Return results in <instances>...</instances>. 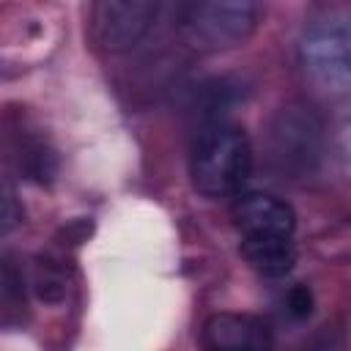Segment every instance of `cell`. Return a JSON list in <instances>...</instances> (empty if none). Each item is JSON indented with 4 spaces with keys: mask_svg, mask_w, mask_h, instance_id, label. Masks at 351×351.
<instances>
[{
    "mask_svg": "<svg viewBox=\"0 0 351 351\" xmlns=\"http://www.w3.org/2000/svg\"><path fill=\"white\" fill-rule=\"evenodd\" d=\"M233 225L241 239V255L263 277H282L296 261L293 208L266 192H244L233 203Z\"/></svg>",
    "mask_w": 351,
    "mask_h": 351,
    "instance_id": "6da1fadb",
    "label": "cell"
},
{
    "mask_svg": "<svg viewBox=\"0 0 351 351\" xmlns=\"http://www.w3.org/2000/svg\"><path fill=\"white\" fill-rule=\"evenodd\" d=\"M252 170V148L236 123H206L189 148V181L206 197L236 195Z\"/></svg>",
    "mask_w": 351,
    "mask_h": 351,
    "instance_id": "7a4b0ae2",
    "label": "cell"
},
{
    "mask_svg": "<svg viewBox=\"0 0 351 351\" xmlns=\"http://www.w3.org/2000/svg\"><path fill=\"white\" fill-rule=\"evenodd\" d=\"M263 14V0H186L181 36L197 52H225L244 44Z\"/></svg>",
    "mask_w": 351,
    "mask_h": 351,
    "instance_id": "3957f363",
    "label": "cell"
},
{
    "mask_svg": "<svg viewBox=\"0 0 351 351\" xmlns=\"http://www.w3.org/2000/svg\"><path fill=\"white\" fill-rule=\"evenodd\" d=\"M302 63L326 90H351V14H332L310 25Z\"/></svg>",
    "mask_w": 351,
    "mask_h": 351,
    "instance_id": "277c9868",
    "label": "cell"
},
{
    "mask_svg": "<svg viewBox=\"0 0 351 351\" xmlns=\"http://www.w3.org/2000/svg\"><path fill=\"white\" fill-rule=\"evenodd\" d=\"M269 156L285 176H304L321 156V123L304 104H285L269 123Z\"/></svg>",
    "mask_w": 351,
    "mask_h": 351,
    "instance_id": "5b68a950",
    "label": "cell"
},
{
    "mask_svg": "<svg viewBox=\"0 0 351 351\" xmlns=\"http://www.w3.org/2000/svg\"><path fill=\"white\" fill-rule=\"evenodd\" d=\"M159 8L162 0H93L90 36L110 55L129 52L145 38Z\"/></svg>",
    "mask_w": 351,
    "mask_h": 351,
    "instance_id": "8992f818",
    "label": "cell"
},
{
    "mask_svg": "<svg viewBox=\"0 0 351 351\" xmlns=\"http://www.w3.org/2000/svg\"><path fill=\"white\" fill-rule=\"evenodd\" d=\"M203 343L214 351H247L271 346L269 329L261 318L239 313H217L203 326Z\"/></svg>",
    "mask_w": 351,
    "mask_h": 351,
    "instance_id": "52a82bcc",
    "label": "cell"
},
{
    "mask_svg": "<svg viewBox=\"0 0 351 351\" xmlns=\"http://www.w3.org/2000/svg\"><path fill=\"white\" fill-rule=\"evenodd\" d=\"M288 310H291V315H296V318H307V315H310V310H313V296H310V291H307L304 285H296V288L288 293Z\"/></svg>",
    "mask_w": 351,
    "mask_h": 351,
    "instance_id": "ba28073f",
    "label": "cell"
}]
</instances>
